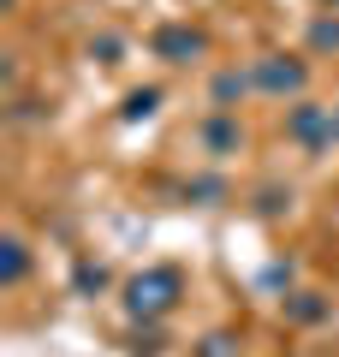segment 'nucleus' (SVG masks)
<instances>
[{"mask_svg":"<svg viewBox=\"0 0 339 357\" xmlns=\"http://www.w3.org/2000/svg\"><path fill=\"white\" fill-rule=\"evenodd\" d=\"M310 48L315 54H339V18H315L310 24Z\"/></svg>","mask_w":339,"mask_h":357,"instance_id":"nucleus-12","label":"nucleus"},{"mask_svg":"<svg viewBox=\"0 0 339 357\" xmlns=\"http://www.w3.org/2000/svg\"><path fill=\"white\" fill-rule=\"evenodd\" d=\"M250 89H256V77H250V72H239V66H226V72H214L209 96H214V107H220V114H232V107H239L244 96H250Z\"/></svg>","mask_w":339,"mask_h":357,"instance_id":"nucleus-6","label":"nucleus"},{"mask_svg":"<svg viewBox=\"0 0 339 357\" xmlns=\"http://www.w3.org/2000/svg\"><path fill=\"white\" fill-rule=\"evenodd\" d=\"M179 292H185L179 268H143L137 280L126 286V310H131V321H161L179 304Z\"/></svg>","mask_w":339,"mask_h":357,"instance_id":"nucleus-1","label":"nucleus"},{"mask_svg":"<svg viewBox=\"0 0 339 357\" xmlns=\"http://www.w3.org/2000/svg\"><path fill=\"white\" fill-rule=\"evenodd\" d=\"M322 6H339V0H322Z\"/></svg>","mask_w":339,"mask_h":357,"instance_id":"nucleus-17","label":"nucleus"},{"mask_svg":"<svg viewBox=\"0 0 339 357\" xmlns=\"http://www.w3.org/2000/svg\"><path fill=\"white\" fill-rule=\"evenodd\" d=\"M155 107H161V89H131V96H126V107H119V119L131 126V119H149Z\"/></svg>","mask_w":339,"mask_h":357,"instance_id":"nucleus-10","label":"nucleus"},{"mask_svg":"<svg viewBox=\"0 0 339 357\" xmlns=\"http://www.w3.org/2000/svg\"><path fill=\"white\" fill-rule=\"evenodd\" d=\"M286 137L298 143L303 155L333 149V107H322V102H298V107L286 114Z\"/></svg>","mask_w":339,"mask_h":357,"instance_id":"nucleus-3","label":"nucleus"},{"mask_svg":"<svg viewBox=\"0 0 339 357\" xmlns=\"http://www.w3.org/2000/svg\"><path fill=\"white\" fill-rule=\"evenodd\" d=\"M286 286H292V262H274L262 274V292H286Z\"/></svg>","mask_w":339,"mask_h":357,"instance_id":"nucleus-15","label":"nucleus"},{"mask_svg":"<svg viewBox=\"0 0 339 357\" xmlns=\"http://www.w3.org/2000/svg\"><path fill=\"white\" fill-rule=\"evenodd\" d=\"M250 77H256L262 96H274V102H292V96L310 89V66L292 60V54H262V60H250Z\"/></svg>","mask_w":339,"mask_h":357,"instance_id":"nucleus-2","label":"nucleus"},{"mask_svg":"<svg viewBox=\"0 0 339 357\" xmlns=\"http://www.w3.org/2000/svg\"><path fill=\"white\" fill-rule=\"evenodd\" d=\"M286 203H292V191H274V185H268V191L256 197V215H262V220H274V215H280Z\"/></svg>","mask_w":339,"mask_h":357,"instance_id":"nucleus-14","label":"nucleus"},{"mask_svg":"<svg viewBox=\"0 0 339 357\" xmlns=\"http://www.w3.org/2000/svg\"><path fill=\"white\" fill-rule=\"evenodd\" d=\"M72 292L77 298H101V292H107V268H101V262H77L72 268Z\"/></svg>","mask_w":339,"mask_h":357,"instance_id":"nucleus-8","label":"nucleus"},{"mask_svg":"<svg viewBox=\"0 0 339 357\" xmlns=\"http://www.w3.org/2000/svg\"><path fill=\"white\" fill-rule=\"evenodd\" d=\"M220 197H226V178L220 173H202V178L185 185V203H220Z\"/></svg>","mask_w":339,"mask_h":357,"instance_id":"nucleus-11","label":"nucleus"},{"mask_svg":"<svg viewBox=\"0 0 339 357\" xmlns=\"http://www.w3.org/2000/svg\"><path fill=\"white\" fill-rule=\"evenodd\" d=\"M286 316L310 328V321H327V304H322L315 292H292V298H286Z\"/></svg>","mask_w":339,"mask_h":357,"instance_id":"nucleus-9","label":"nucleus"},{"mask_svg":"<svg viewBox=\"0 0 339 357\" xmlns=\"http://www.w3.org/2000/svg\"><path fill=\"white\" fill-rule=\"evenodd\" d=\"M197 143H202V155H209V161L239 155V149H244V126H239V114H220V107H214V114L197 126Z\"/></svg>","mask_w":339,"mask_h":357,"instance_id":"nucleus-5","label":"nucleus"},{"mask_svg":"<svg viewBox=\"0 0 339 357\" xmlns=\"http://www.w3.org/2000/svg\"><path fill=\"white\" fill-rule=\"evenodd\" d=\"M89 54H96L101 66H113V60H119V54H126V36H113V30H101V36L89 42Z\"/></svg>","mask_w":339,"mask_h":357,"instance_id":"nucleus-13","label":"nucleus"},{"mask_svg":"<svg viewBox=\"0 0 339 357\" xmlns=\"http://www.w3.org/2000/svg\"><path fill=\"white\" fill-rule=\"evenodd\" d=\"M24 274H30V244L18 238V232H6V244H0V286H6V292H18V286H24Z\"/></svg>","mask_w":339,"mask_h":357,"instance_id":"nucleus-7","label":"nucleus"},{"mask_svg":"<svg viewBox=\"0 0 339 357\" xmlns=\"http://www.w3.org/2000/svg\"><path fill=\"white\" fill-rule=\"evenodd\" d=\"M149 54H155V60H167V66H190V60L209 54V36L190 30V24H161V30L149 36Z\"/></svg>","mask_w":339,"mask_h":357,"instance_id":"nucleus-4","label":"nucleus"},{"mask_svg":"<svg viewBox=\"0 0 339 357\" xmlns=\"http://www.w3.org/2000/svg\"><path fill=\"white\" fill-rule=\"evenodd\" d=\"M333 143H339V107H333Z\"/></svg>","mask_w":339,"mask_h":357,"instance_id":"nucleus-16","label":"nucleus"}]
</instances>
